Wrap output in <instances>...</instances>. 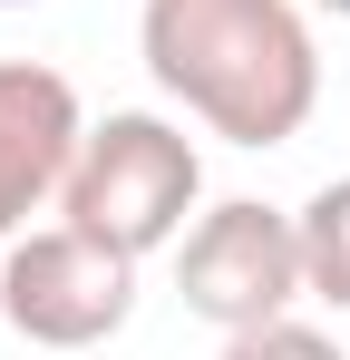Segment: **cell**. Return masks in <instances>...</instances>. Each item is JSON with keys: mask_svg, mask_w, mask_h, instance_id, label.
<instances>
[{"mask_svg": "<svg viewBox=\"0 0 350 360\" xmlns=\"http://www.w3.org/2000/svg\"><path fill=\"white\" fill-rule=\"evenodd\" d=\"M146 78L224 146H292L321 108V49L292 0H146Z\"/></svg>", "mask_w": 350, "mask_h": 360, "instance_id": "obj_1", "label": "cell"}, {"mask_svg": "<svg viewBox=\"0 0 350 360\" xmlns=\"http://www.w3.org/2000/svg\"><path fill=\"white\" fill-rule=\"evenodd\" d=\"M195 195H205V156H195V136L156 108H117L108 127H88V146H78V166L58 185V224H78V234L117 243V253H166L185 243V214H195Z\"/></svg>", "mask_w": 350, "mask_h": 360, "instance_id": "obj_2", "label": "cell"}, {"mask_svg": "<svg viewBox=\"0 0 350 360\" xmlns=\"http://www.w3.org/2000/svg\"><path fill=\"white\" fill-rule=\"evenodd\" d=\"M0 321L30 351H98L136 321V253L78 234V224H39L10 234L0 253Z\"/></svg>", "mask_w": 350, "mask_h": 360, "instance_id": "obj_3", "label": "cell"}, {"mask_svg": "<svg viewBox=\"0 0 350 360\" xmlns=\"http://www.w3.org/2000/svg\"><path fill=\"white\" fill-rule=\"evenodd\" d=\"M175 292H185L195 321H214V331H263V321H283L292 302H311L302 214L253 205V195L205 205V214L185 224V243H175Z\"/></svg>", "mask_w": 350, "mask_h": 360, "instance_id": "obj_4", "label": "cell"}, {"mask_svg": "<svg viewBox=\"0 0 350 360\" xmlns=\"http://www.w3.org/2000/svg\"><path fill=\"white\" fill-rule=\"evenodd\" d=\"M78 146H88L78 88L39 59H0V243L68 185Z\"/></svg>", "mask_w": 350, "mask_h": 360, "instance_id": "obj_5", "label": "cell"}, {"mask_svg": "<svg viewBox=\"0 0 350 360\" xmlns=\"http://www.w3.org/2000/svg\"><path fill=\"white\" fill-rule=\"evenodd\" d=\"M302 273H311V302L350 311V176H331L302 205Z\"/></svg>", "mask_w": 350, "mask_h": 360, "instance_id": "obj_6", "label": "cell"}, {"mask_svg": "<svg viewBox=\"0 0 350 360\" xmlns=\"http://www.w3.org/2000/svg\"><path fill=\"white\" fill-rule=\"evenodd\" d=\"M224 360H350L331 331H311V321H263V331H224Z\"/></svg>", "mask_w": 350, "mask_h": 360, "instance_id": "obj_7", "label": "cell"}, {"mask_svg": "<svg viewBox=\"0 0 350 360\" xmlns=\"http://www.w3.org/2000/svg\"><path fill=\"white\" fill-rule=\"evenodd\" d=\"M321 10H331V20H350V0H321Z\"/></svg>", "mask_w": 350, "mask_h": 360, "instance_id": "obj_8", "label": "cell"}, {"mask_svg": "<svg viewBox=\"0 0 350 360\" xmlns=\"http://www.w3.org/2000/svg\"><path fill=\"white\" fill-rule=\"evenodd\" d=\"M0 10H30V0H0Z\"/></svg>", "mask_w": 350, "mask_h": 360, "instance_id": "obj_9", "label": "cell"}]
</instances>
